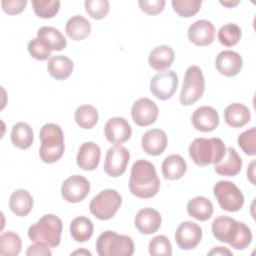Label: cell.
Wrapping results in <instances>:
<instances>
[{
  "label": "cell",
  "instance_id": "1",
  "mask_svg": "<svg viewBox=\"0 0 256 256\" xmlns=\"http://www.w3.org/2000/svg\"><path fill=\"white\" fill-rule=\"evenodd\" d=\"M213 236L224 243H228L236 250L247 248L252 242V232L243 222L228 216L216 217L211 225Z\"/></svg>",
  "mask_w": 256,
  "mask_h": 256
},
{
  "label": "cell",
  "instance_id": "2",
  "mask_svg": "<svg viewBox=\"0 0 256 256\" xmlns=\"http://www.w3.org/2000/svg\"><path fill=\"white\" fill-rule=\"evenodd\" d=\"M160 187V180L154 165L144 159L137 160L132 168L129 179L130 192L141 199L154 197Z\"/></svg>",
  "mask_w": 256,
  "mask_h": 256
},
{
  "label": "cell",
  "instance_id": "3",
  "mask_svg": "<svg viewBox=\"0 0 256 256\" xmlns=\"http://www.w3.org/2000/svg\"><path fill=\"white\" fill-rule=\"evenodd\" d=\"M39 138L41 141L39 156L47 164L58 161L64 153V133L61 127L55 123H47L42 126Z\"/></svg>",
  "mask_w": 256,
  "mask_h": 256
},
{
  "label": "cell",
  "instance_id": "4",
  "mask_svg": "<svg viewBox=\"0 0 256 256\" xmlns=\"http://www.w3.org/2000/svg\"><path fill=\"white\" fill-rule=\"evenodd\" d=\"M226 147L220 138L194 139L189 145V157L198 166L218 163L225 155Z\"/></svg>",
  "mask_w": 256,
  "mask_h": 256
},
{
  "label": "cell",
  "instance_id": "5",
  "mask_svg": "<svg viewBox=\"0 0 256 256\" xmlns=\"http://www.w3.org/2000/svg\"><path fill=\"white\" fill-rule=\"evenodd\" d=\"M63 223L54 214L42 216L35 224L28 228V237L33 242H40L49 247H57L61 242Z\"/></svg>",
  "mask_w": 256,
  "mask_h": 256
},
{
  "label": "cell",
  "instance_id": "6",
  "mask_svg": "<svg viewBox=\"0 0 256 256\" xmlns=\"http://www.w3.org/2000/svg\"><path fill=\"white\" fill-rule=\"evenodd\" d=\"M96 250L99 256H131L134 253V242L127 235L107 230L97 238Z\"/></svg>",
  "mask_w": 256,
  "mask_h": 256
},
{
  "label": "cell",
  "instance_id": "7",
  "mask_svg": "<svg viewBox=\"0 0 256 256\" xmlns=\"http://www.w3.org/2000/svg\"><path fill=\"white\" fill-rule=\"evenodd\" d=\"M205 90V80L202 70L197 65L187 68L183 86L180 92L179 101L184 106H189L197 102L203 95Z\"/></svg>",
  "mask_w": 256,
  "mask_h": 256
},
{
  "label": "cell",
  "instance_id": "8",
  "mask_svg": "<svg viewBox=\"0 0 256 256\" xmlns=\"http://www.w3.org/2000/svg\"><path fill=\"white\" fill-rule=\"evenodd\" d=\"M122 203L121 195L114 189H105L90 201L89 210L100 220L111 219Z\"/></svg>",
  "mask_w": 256,
  "mask_h": 256
},
{
  "label": "cell",
  "instance_id": "9",
  "mask_svg": "<svg viewBox=\"0 0 256 256\" xmlns=\"http://www.w3.org/2000/svg\"><path fill=\"white\" fill-rule=\"evenodd\" d=\"M213 193L219 206L228 212L239 211L244 204V195L233 182H217L213 187Z\"/></svg>",
  "mask_w": 256,
  "mask_h": 256
},
{
  "label": "cell",
  "instance_id": "10",
  "mask_svg": "<svg viewBox=\"0 0 256 256\" xmlns=\"http://www.w3.org/2000/svg\"><path fill=\"white\" fill-rule=\"evenodd\" d=\"M178 76L172 70L159 72L150 81V91L159 100H168L176 92Z\"/></svg>",
  "mask_w": 256,
  "mask_h": 256
},
{
  "label": "cell",
  "instance_id": "11",
  "mask_svg": "<svg viewBox=\"0 0 256 256\" xmlns=\"http://www.w3.org/2000/svg\"><path fill=\"white\" fill-rule=\"evenodd\" d=\"M130 153L123 146H114L107 150L103 169L105 173L111 177H119L122 175L129 163Z\"/></svg>",
  "mask_w": 256,
  "mask_h": 256
},
{
  "label": "cell",
  "instance_id": "12",
  "mask_svg": "<svg viewBox=\"0 0 256 256\" xmlns=\"http://www.w3.org/2000/svg\"><path fill=\"white\" fill-rule=\"evenodd\" d=\"M90 191L89 181L81 175L68 177L61 186V195L69 203H78L86 198Z\"/></svg>",
  "mask_w": 256,
  "mask_h": 256
},
{
  "label": "cell",
  "instance_id": "13",
  "mask_svg": "<svg viewBox=\"0 0 256 256\" xmlns=\"http://www.w3.org/2000/svg\"><path fill=\"white\" fill-rule=\"evenodd\" d=\"M157 104L149 98L143 97L136 100L131 108V116L134 123L140 127L153 124L158 117Z\"/></svg>",
  "mask_w": 256,
  "mask_h": 256
},
{
  "label": "cell",
  "instance_id": "14",
  "mask_svg": "<svg viewBox=\"0 0 256 256\" xmlns=\"http://www.w3.org/2000/svg\"><path fill=\"white\" fill-rule=\"evenodd\" d=\"M201 239L202 229L195 222L184 221L176 229L175 241L182 250H192L196 248Z\"/></svg>",
  "mask_w": 256,
  "mask_h": 256
},
{
  "label": "cell",
  "instance_id": "15",
  "mask_svg": "<svg viewBox=\"0 0 256 256\" xmlns=\"http://www.w3.org/2000/svg\"><path fill=\"white\" fill-rule=\"evenodd\" d=\"M131 134V126L123 117L110 118L104 126V135L106 139L115 146H120L128 141Z\"/></svg>",
  "mask_w": 256,
  "mask_h": 256
},
{
  "label": "cell",
  "instance_id": "16",
  "mask_svg": "<svg viewBox=\"0 0 256 256\" xmlns=\"http://www.w3.org/2000/svg\"><path fill=\"white\" fill-rule=\"evenodd\" d=\"M243 59L239 53L232 50L221 51L215 60L218 72L226 77L236 76L242 69Z\"/></svg>",
  "mask_w": 256,
  "mask_h": 256
},
{
  "label": "cell",
  "instance_id": "17",
  "mask_svg": "<svg viewBox=\"0 0 256 256\" xmlns=\"http://www.w3.org/2000/svg\"><path fill=\"white\" fill-rule=\"evenodd\" d=\"M188 39L197 46H208L214 41L215 27L212 22L201 19L188 28Z\"/></svg>",
  "mask_w": 256,
  "mask_h": 256
},
{
  "label": "cell",
  "instance_id": "18",
  "mask_svg": "<svg viewBox=\"0 0 256 256\" xmlns=\"http://www.w3.org/2000/svg\"><path fill=\"white\" fill-rule=\"evenodd\" d=\"M191 121L194 128L198 131L211 132L219 125V115L213 107L201 106L193 112Z\"/></svg>",
  "mask_w": 256,
  "mask_h": 256
},
{
  "label": "cell",
  "instance_id": "19",
  "mask_svg": "<svg viewBox=\"0 0 256 256\" xmlns=\"http://www.w3.org/2000/svg\"><path fill=\"white\" fill-rule=\"evenodd\" d=\"M161 222L162 218L160 213L150 207L139 210L134 219L136 229L140 233L146 235L157 232L161 226Z\"/></svg>",
  "mask_w": 256,
  "mask_h": 256
},
{
  "label": "cell",
  "instance_id": "20",
  "mask_svg": "<svg viewBox=\"0 0 256 256\" xmlns=\"http://www.w3.org/2000/svg\"><path fill=\"white\" fill-rule=\"evenodd\" d=\"M167 135L161 129H151L142 136V149L148 155L158 156L164 152L167 147Z\"/></svg>",
  "mask_w": 256,
  "mask_h": 256
},
{
  "label": "cell",
  "instance_id": "21",
  "mask_svg": "<svg viewBox=\"0 0 256 256\" xmlns=\"http://www.w3.org/2000/svg\"><path fill=\"white\" fill-rule=\"evenodd\" d=\"M101 156L100 148L94 142H84L77 153V165L86 171H92L99 165Z\"/></svg>",
  "mask_w": 256,
  "mask_h": 256
},
{
  "label": "cell",
  "instance_id": "22",
  "mask_svg": "<svg viewBox=\"0 0 256 256\" xmlns=\"http://www.w3.org/2000/svg\"><path fill=\"white\" fill-rule=\"evenodd\" d=\"M242 167V159L233 147H227L223 158L214 165V170L222 176H235Z\"/></svg>",
  "mask_w": 256,
  "mask_h": 256
},
{
  "label": "cell",
  "instance_id": "23",
  "mask_svg": "<svg viewBox=\"0 0 256 256\" xmlns=\"http://www.w3.org/2000/svg\"><path fill=\"white\" fill-rule=\"evenodd\" d=\"M251 119V113L247 106L242 103H232L224 110V120L232 128H240Z\"/></svg>",
  "mask_w": 256,
  "mask_h": 256
},
{
  "label": "cell",
  "instance_id": "24",
  "mask_svg": "<svg viewBox=\"0 0 256 256\" xmlns=\"http://www.w3.org/2000/svg\"><path fill=\"white\" fill-rule=\"evenodd\" d=\"M174 51L170 46L160 45L155 47L149 54V66L157 71H164L168 69L174 61Z\"/></svg>",
  "mask_w": 256,
  "mask_h": 256
},
{
  "label": "cell",
  "instance_id": "25",
  "mask_svg": "<svg viewBox=\"0 0 256 256\" xmlns=\"http://www.w3.org/2000/svg\"><path fill=\"white\" fill-rule=\"evenodd\" d=\"M37 38L43 42L51 51H61L65 49L67 40L64 35L55 27L43 26L37 31Z\"/></svg>",
  "mask_w": 256,
  "mask_h": 256
},
{
  "label": "cell",
  "instance_id": "26",
  "mask_svg": "<svg viewBox=\"0 0 256 256\" xmlns=\"http://www.w3.org/2000/svg\"><path fill=\"white\" fill-rule=\"evenodd\" d=\"M9 208L16 216H27L33 208V198L31 194L25 189L15 190L10 196Z\"/></svg>",
  "mask_w": 256,
  "mask_h": 256
},
{
  "label": "cell",
  "instance_id": "27",
  "mask_svg": "<svg viewBox=\"0 0 256 256\" xmlns=\"http://www.w3.org/2000/svg\"><path fill=\"white\" fill-rule=\"evenodd\" d=\"M73 67L72 60L63 55L52 56L47 63L49 74L56 80H64L68 78L73 71Z\"/></svg>",
  "mask_w": 256,
  "mask_h": 256
},
{
  "label": "cell",
  "instance_id": "28",
  "mask_svg": "<svg viewBox=\"0 0 256 256\" xmlns=\"http://www.w3.org/2000/svg\"><path fill=\"white\" fill-rule=\"evenodd\" d=\"M161 168L165 179L177 180L185 174L187 170V164L181 155L172 154L164 159Z\"/></svg>",
  "mask_w": 256,
  "mask_h": 256
},
{
  "label": "cell",
  "instance_id": "29",
  "mask_svg": "<svg viewBox=\"0 0 256 256\" xmlns=\"http://www.w3.org/2000/svg\"><path fill=\"white\" fill-rule=\"evenodd\" d=\"M65 31L70 39L80 41L89 36L91 32V24L85 17L75 15L67 20Z\"/></svg>",
  "mask_w": 256,
  "mask_h": 256
},
{
  "label": "cell",
  "instance_id": "30",
  "mask_svg": "<svg viewBox=\"0 0 256 256\" xmlns=\"http://www.w3.org/2000/svg\"><path fill=\"white\" fill-rule=\"evenodd\" d=\"M212 202L203 196H197L189 200L187 203L188 214L199 221H206L211 218L213 214Z\"/></svg>",
  "mask_w": 256,
  "mask_h": 256
},
{
  "label": "cell",
  "instance_id": "31",
  "mask_svg": "<svg viewBox=\"0 0 256 256\" xmlns=\"http://www.w3.org/2000/svg\"><path fill=\"white\" fill-rule=\"evenodd\" d=\"M11 142L20 149H28L33 143V131L30 125L24 122H18L13 125L11 134Z\"/></svg>",
  "mask_w": 256,
  "mask_h": 256
},
{
  "label": "cell",
  "instance_id": "32",
  "mask_svg": "<svg viewBox=\"0 0 256 256\" xmlns=\"http://www.w3.org/2000/svg\"><path fill=\"white\" fill-rule=\"evenodd\" d=\"M93 223L85 216H78L70 223V234L76 242H86L93 234Z\"/></svg>",
  "mask_w": 256,
  "mask_h": 256
},
{
  "label": "cell",
  "instance_id": "33",
  "mask_svg": "<svg viewBox=\"0 0 256 256\" xmlns=\"http://www.w3.org/2000/svg\"><path fill=\"white\" fill-rule=\"evenodd\" d=\"M74 118L79 127L83 129H91L98 122V111L92 105H81L76 109Z\"/></svg>",
  "mask_w": 256,
  "mask_h": 256
},
{
  "label": "cell",
  "instance_id": "34",
  "mask_svg": "<svg viewBox=\"0 0 256 256\" xmlns=\"http://www.w3.org/2000/svg\"><path fill=\"white\" fill-rule=\"evenodd\" d=\"M22 241L18 234L7 231L0 236V254L2 256H16L20 253Z\"/></svg>",
  "mask_w": 256,
  "mask_h": 256
},
{
  "label": "cell",
  "instance_id": "35",
  "mask_svg": "<svg viewBox=\"0 0 256 256\" xmlns=\"http://www.w3.org/2000/svg\"><path fill=\"white\" fill-rule=\"evenodd\" d=\"M241 29L235 23L224 24L218 31V40L225 47L236 45L241 39Z\"/></svg>",
  "mask_w": 256,
  "mask_h": 256
},
{
  "label": "cell",
  "instance_id": "36",
  "mask_svg": "<svg viewBox=\"0 0 256 256\" xmlns=\"http://www.w3.org/2000/svg\"><path fill=\"white\" fill-rule=\"evenodd\" d=\"M32 7L35 14L43 19H49L54 17L60 8V1L58 0H34L32 1Z\"/></svg>",
  "mask_w": 256,
  "mask_h": 256
},
{
  "label": "cell",
  "instance_id": "37",
  "mask_svg": "<svg viewBox=\"0 0 256 256\" xmlns=\"http://www.w3.org/2000/svg\"><path fill=\"white\" fill-rule=\"evenodd\" d=\"M173 10L181 17L194 16L201 7L202 1L200 0H172L171 2Z\"/></svg>",
  "mask_w": 256,
  "mask_h": 256
},
{
  "label": "cell",
  "instance_id": "38",
  "mask_svg": "<svg viewBox=\"0 0 256 256\" xmlns=\"http://www.w3.org/2000/svg\"><path fill=\"white\" fill-rule=\"evenodd\" d=\"M148 251L152 256H171L172 245L166 236L158 235L149 242Z\"/></svg>",
  "mask_w": 256,
  "mask_h": 256
},
{
  "label": "cell",
  "instance_id": "39",
  "mask_svg": "<svg viewBox=\"0 0 256 256\" xmlns=\"http://www.w3.org/2000/svg\"><path fill=\"white\" fill-rule=\"evenodd\" d=\"M84 5L89 16L96 20L105 18L109 12V1L107 0H86Z\"/></svg>",
  "mask_w": 256,
  "mask_h": 256
},
{
  "label": "cell",
  "instance_id": "40",
  "mask_svg": "<svg viewBox=\"0 0 256 256\" xmlns=\"http://www.w3.org/2000/svg\"><path fill=\"white\" fill-rule=\"evenodd\" d=\"M238 144L243 152L249 156L256 155V128L251 127L250 129L242 132L238 136Z\"/></svg>",
  "mask_w": 256,
  "mask_h": 256
},
{
  "label": "cell",
  "instance_id": "41",
  "mask_svg": "<svg viewBox=\"0 0 256 256\" xmlns=\"http://www.w3.org/2000/svg\"><path fill=\"white\" fill-rule=\"evenodd\" d=\"M29 54L39 61H45L51 56V50L38 38H33L28 42Z\"/></svg>",
  "mask_w": 256,
  "mask_h": 256
},
{
  "label": "cell",
  "instance_id": "42",
  "mask_svg": "<svg viewBox=\"0 0 256 256\" xmlns=\"http://www.w3.org/2000/svg\"><path fill=\"white\" fill-rule=\"evenodd\" d=\"M165 0H139L138 5L144 13L148 15H156L163 11Z\"/></svg>",
  "mask_w": 256,
  "mask_h": 256
},
{
  "label": "cell",
  "instance_id": "43",
  "mask_svg": "<svg viewBox=\"0 0 256 256\" xmlns=\"http://www.w3.org/2000/svg\"><path fill=\"white\" fill-rule=\"evenodd\" d=\"M27 5L26 0H2L1 6L5 13L9 15H16L21 13Z\"/></svg>",
  "mask_w": 256,
  "mask_h": 256
},
{
  "label": "cell",
  "instance_id": "44",
  "mask_svg": "<svg viewBox=\"0 0 256 256\" xmlns=\"http://www.w3.org/2000/svg\"><path fill=\"white\" fill-rule=\"evenodd\" d=\"M52 253L49 249V246L40 243L34 242V244L30 245L26 251V255H37V256H50Z\"/></svg>",
  "mask_w": 256,
  "mask_h": 256
},
{
  "label": "cell",
  "instance_id": "45",
  "mask_svg": "<svg viewBox=\"0 0 256 256\" xmlns=\"http://www.w3.org/2000/svg\"><path fill=\"white\" fill-rule=\"evenodd\" d=\"M208 255H232V251H230L228 248L226 247H222V246H217L214 247L212 250H210L208 252Z\"/></svg>",
  "mask_w": 256,
  "mask_h": 256
},
{
  "label": "cell",
  "instance_id": "46",
  "mask_svg": "<svg viewBox=\"0 0 256 256\" xmlns=\"http://www.w3.org/2000/svg\"><path fill=\"white\" fill-rule=\"evenodd\" d=\"M254 166H255V161H252L247 169V177L253 185H255V168H254Z\"/></svg>",
  "mask_w": 256,
  "mask_h": 256
},
{
  "label": "cell",
  "instance_id": "47",
  "mask_svg": "<svg viewBox=\"0 0 256 256\" xmlns=\"http://www.w3.org/2000/svg\"><path fill=\"white\" fill-rule=\"evenodd\" d=\"M240 3L239 0H224V1H220V4L227 7V8H232V7H235L237 6L238 4Z\"/></svg>",
  "mask_w": 256,
  "mask_h": 256
},
{
  "label": "cell",
  "instance_id": "48",
  "mask_svg": "<svg viewBox=\"0 0 256 256\" xmlns=\"http://www.w3.org/2000/svg\"><path fill=\"white\" fill-rule=\"evenodd\" d=\"M79 254L80 255H91V253L89 251L84 250V249H78V250L71 253V255H79Z\"/></svg>",
  "mask_w": 256,
  "mask_h": 256
}]
</instances>
